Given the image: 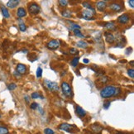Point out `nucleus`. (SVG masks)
<instances>
[{
    "mask_svg": "<svg viewBox=\"0 0 134 134\" xmlns=\"http://www.w3.org/2000/svg\"><path fill=\"white\" fill-rule=\"evenodd\" d=\"M83 62L84 63V64H88V63L90 62V61H89V59H84L83 60Z\"/></svg>",
    "mask_w": 134,
    "mask_h": 134,
    "instance_id": "40",
    "label": "nucleus"
},
{
    "mask_svg": "<svg viewBox=\"0 0 134 134\" xmlns=\"http://www.w3.org/2000/svg\"><path fill=\"white\" fill-rule=\"evenodd\" d=\"M44 132H45V134H55V132L53 131V130L51 129V128H48L44 130Z\"/></svg>",
    "mask_w": 134,
    "mask_h": 134,
    "instance_id": "31",
    "label": "nucleus"
},
{
    "mask_svg": "<svg viewBox=\"0 0 134 134\" xmlns=\"http://www.w3.org/2000/svg\"><path fill=\"white\" fill-rule=\"evenodd\" d=\"M131 51H132V48H131V47H130V48H128V51H126V54H128L129 52H131Z\"/></svg>",
    "mask_w": 134,
    "mask_h": 134,
    "instance_id": "41",
    "label": "nucleus"
},
{
    "mask_svg": "<svg viewBox=\"0 0 134 134\" xmlns=\"http://www.w3.org/2000/svg\"><path fill=\"white\" fill-rule=\"evenodd\" d=\"M131 65H133V61H131Z\"/></svg>",
    "mask_w": 134,
    "mask_h": 134,
    "instance_id": "42",
    "label": "nucleus"
},
{
    "mask_svg": "<svg viewBox=\"0 0 134 134\" xmlns=\"http://www.w3.org/2000/svg\"><path fill=\"white\" fill-rule=\"evenodd\" d=\"M83 6L84 7V8H86L87 10H90L91 12H92L94 14L95 13V10L94 9V8H92V6H91L89 3H87V2H84L83 3Z\"/></svg>",
    "mask_w": 134,
    "mask_h": 134,
    "instance_id": "19",
    "label": "nucleus"
},
{
    "mask_svg": "<svg viewBox=\"0 0 134 134\" xmlns=\"http://www.w3.org/2000/svg\"><path fill=\"white\" fill-rule=\"evenodd\" d=\"M104 27L107 28V29L108 30H113V31H114L116 30V26H115V24L114 23H107L106 24L104 25Z\"/></svg>",
    "mask_w": 134,
    "mask_h": 134,
    "instance_id": "18",
    "label": "nucleus"
},
{
    "mask_svg": "<svg viewBox=\"0 0 134 134\" xmlns=\"http://www.w3.org/2000/svg\"><path fill=\"white\" fill-rule=\"evenodd\" d=\"M38 107H39V105H38L37 103H32L31 104V108L33 109V110H34V109H37Z\"/></svg>",
    "mask_w": 134,
    "mask_h": 134,
    "instance_id": "34",
    "label": "nucleus"
},
{
    "mask_svg": "<svg viewBox=\"0 0 134 134\" xmlns=\"http://www.w3.org/2000/svg\"><path fill=\"white\" fill-rule=\"evenodd\" d=\"M75 113H76V114L78 115L79 117H80V118L84 117V116H85V114H86L85 111H84V109L81 108L80 106H76L75 107Z\"/></svg>",
    "mask_w": 134,
    "mask_h": 134,
    "instance_id": "13",
    "label": "nucleus"
},
{
    "mask_svg": "<svg viewBox=\"0 0 134 134\" xmlns=\"http://www.w3.org/2000/svg\"><path fill=\"white\" fill-rule=\"evenodd\" d=\"M116 87L113 85H108L106 87H104L103 90L100 91V95L102 98H111L114 95Z\"/></svg>",
    "mask_w": 134,
    "mask_h": 134,
    "instance_id": "1",
    "label": "nucleus"
},
{
    "mask_svg": "<svg viewBox=\"0 0 134 134\" xmlns=\"http://www.w3.org/2000/svg\"><path fill=\"white\" fill-rule=\"evenodd\" d=\"M77 47H80V48H87L88 44H87V42L84 41H79L77 42Z\"/></svg>",
    "mask_w": 134,
    "mask_h": 134,
    "instance_id": "20",
    "label": "nucleus"
},
{
    "mask_svg": "<svg viewBox=\"0 0 134 134\" xmlns=\"http://www.w3.org/2000/svg\"><path fill=\"white\" fill-rule=\"evenodd\" d=\"M61 89H62L63 93H64V94L65 95L66 97L71 98L73 96L71 88H70V86L66 82H62V84H61Z\"/></svg>",
    "mask_w": 134,
    "mask_h": 134,
    "instance_id": "3",
    "label": "nucleus"
},
{
    "mask_svg": "<svg viewBox=\"0 0 134 134\" xmlns=\"http://www.w3.org/2000/svg\"><path fill=\"white\" fill-rule=\"evenodd\" d=\"M8 89L9 90H14L15 89H17V84H13V83L9 84L8 85Z\"/></svg>",
    "mask_w": 134,
    "mask_h": 134,
    "instance_id": "27",
    "label": "nucleus"
},
{
    "mask_svg": "<svg viewBox=\"0 0 134 134\" xmlns=\"http://www.w3.org/2000/svg\"><path fill=\"white\" fill-rule=\"evenodd\" d=\"M59 129L61 130V131H65V132H71V133H74L75 132V128H74V126L72 125H70L68 123H62L59 126Z\"/></svg>",
    "mask_w": 134,
    "mask_h": 134,
    "instance_id": "5",
    "label": "nucleus"
},
{
    "mask_svg": "<svg viewBox=\"0 0 134 134\" xmlns=\"http://www.w3.org/2000/svg\"><path fill=\"white\" fill-rule=\"evenodd\" d=\"M121 93V90L119 89V88H116V90H115V92H114V96H117V95H118L119 94Z\"/></svg>",
    "mask_w": 134,
    "mask_h": 134,
    "instance_id": "37",
    "label": "nucleus"
},
{
    "mask_svg": "<svg viewBox=\"0 0 134 134\" xmlns=\"http://www.w3.org/2000/svg\"><path fill=\"white\" fill-rule=\"evenodd\" d=\"M45 86L50 91H51V92H55V91H58L59 90L57 83L48 80H45Z\"/></svg>",
    "mask_w": 134,
    "mask_h": 134,
    "instance_id": "2",
    "label": "nucleus"
},
{
    "mask_svg": "<svg viewBox=\"0 0 134 134\" xmlns=\"http://www.w3.org/2000/svg\"><path fill=\"white\" fill-rule=\"evenodd\" d=\"M70 63H71V65L72 66L76 67L77 65H78V64H79V57H75V58L72 60Z\"/></svg>",
    "mask_w": 134,
    "mask_h": 134,
    "instance_id": "22",
    "label": "nucleus"
},
{
    "mask_svg": "<svg viewBox=\"0 0 134 134\" xmlns=\"http://www.w3.org/2000/svg\"><path fill=\"white\" fill-rule=\"evenodd\" d=\"M96 6H97V9L98 11H104V9L106 8L107 7V3L106 1H98L96 3Z\"/></svg>",
    "mask_w": 134,
    "mask_h": 134,
    "instance_id": "9",
    "label": "nucleus"
},
{
    "mask_svg": "<svg viewBox=\"0 0 134 134\" xmlns=\"http://www.w3.org/2000/svg\"><path fill=\"white\" fill-rule=\"evenodd\" d=\"M117 134H122V133H117Z\"/></svg>",
    "mask_w": 134,
    "mask_h": 134,
    "instance_id": "43",
    "label": "nucleus"
},
{
    "mask_svg": "<svg viewBox=\"0 0 134 134\" xmlns=\"http://www.w3.org/2000/svg\"><path fill=\"white\" fill-rule=\"evenodd\" d=\"M20 1L18 0H10L8 3H7V6L9 8H15L16 7L18 6Z\"/></svg>",
    "mask_w": 134,
    "mask_h": 134,
    "instance_id": "12",
    "label": "nucleus"
},
{
    "mask_svg": "<svg viewBox=\"0 0 134 134\" xmlns=\"http://www.w3.org/2000/svg\"><path fill=\"white\" fill-rule=\"evenodd\" d=\"M13 75H14V77H15V78H17V79H19V78H21V77H22V75H21L18 72H17V71H14L13 72Z\"/></svg>",
    "mask_w": 134,
    "mask_h": 134,
    "instance_id": "36",
    "label": "nucleus"
},
{
    "mask_svg": "<svg viewBox=\"0 0 134 134\" xmlns=\"http://www.w3.org/2000/svg\"><path fill=\"white\" fill-rule=\"evenodd\" d=\"M128 75L131 77L132 79L134 78V70L133 69H129L128 70Z\"/></svg>",
    "mask_w": 134,
    "mask_h": 134,
    "instance_id": "32",
    "label": "nucleus"
},
{
    "mask_svg": "<svg viewBox=\"0 0 134 134\" xmlns=\"http://www.w3.org/2000/svg\"><path fill=\"white\" fill-rule=\"evenodd\" d=\"M62 15H63V17H71V13H70V11L65 10V11H64L62 13Z\"/></svg>",
    "mask_w": 134,
    "mask_h": 134,
    "instance_id": "30",
    "label": "nucleus"
},
{
    "mask_svg": "<svg viewBox=\"0 0 134 134\" xmlns=\"http://www.w3.org/2000/svg\"><path fill=\"white\" fill-rule=\"evenodd\" d=\"M129 19H130L129 15L125 13V14H122V15H121V16H119L118 18V23H120L122 24H125V23H128L129 22Z\"/></svg>",
    "mask_w": 134,
    "mask_h": 134,
    "instance_id": "8",
    "label": "nucleus"
},
{
    "mask_svg": "<svg viewBox=\"0 0 134 134\" xmlns=\"http://www.w3.org/2000/svg\"><path fill=\"white\" fill-rule=\"evenodd\" d=\"M28 10H29V13L33 14V15H37L40 13L41 11V8L39 5H37V3H32L28 6Z\"/></svg>",
    "mask_w": 134,
    "mask_h": 134,
    "instance_id": "4",
    "label": "nucleus"
},
{
    "mask_svg": "<svg viewBox=\"0 0 134 134\" xmlns=\"http://www.w3.org/2000/svg\"><path fill=\"white\" fill-rule=\"evenodd\" d=\"M1 12H2L3 16L5 18H8L10 17V13L8 12V10L4 6H1Z\"/></svg>",
    "mask_w": 134,
    "mask_h": 134,
    "instance_id": "17",
    "label": "nucleus"
},
{
    "mask_svg": "<svg viewBox=\"0 0 134 134\" xmlns=\"http://www.w3.org/2000/svg\"><path fill=\"white\" fill-rule=\"evenodd\" d=\"M74 31V34L75 35V36H77V37H84V35L81 33V31H80V30H79V29H75V30H74L73 31Z\"/></svg>",
    "mask_w": 134,
    "mask_h": 134,
    "instance_id": "24",
    "label": "nucleus"
},
{
    "mask_svg": "<svg viewBox=\"0 0 134 134\" xmlns=\"http://www.w3.org/2000/svg\"><path fill=\"white\" fill-rule=\"evenodd\" d=\"M90 128L95 133H100L102 130H103V127H101L100 125L97 124V123H94V124L91 125Z\"/></svg>",
    "mask_w": 134,
    "mask_h": 134,
    "instance_id": "14",
    "label": "nucleus"
},
{
    "mask_svg": "<svg viewBox=\"0 0 134 134\" xmlns=\"http://www.w3.org/2000/svg\"><path fill=\"white\" fill-rule=\"evenodd\" d=\"M9 131L6 127L0 126V134H8Z\"/></svg>",
    "mask_w": 134,
    "mask_h": 134,
    "instance_id": "21",
    "label": "nucleus"
},
{
    "mask_svg": "<svg viewBox=\"0 0 134 134\" xmlns=\"http://www.w3.org/2000/svg\"><path fill=\"white\" fill-rule=\"evenodd\" d=\"M17 15L19 18H22V17H24L27 15V12L26 10L24 9L23 8H19L18 10H17Z\"/></svg>",
    "mask_w": 134,
    "mask_h": 134,
    "instance_id": "16",
    "label": "nucleus"
},
{
    "mask_svg": "<svg viewBox=\"0 0 134 134\" xmlns=\"http://www.w3.org/2000/svg\"><path fill=\"white\" fill-rule=\"evenodd\" d=\"M24 98L26 99L27 103H29V97H28V95H25V96H24Z\"/></svg>",
    "mask_w": 134,
    "mask_h": 134,
    "instance_id": "39",
    "label": "nucleus"
},
{
    "mask_svg": "<svg viewBox=\"0 0 134 134\" xmlns=\"http://www.w3.org/2000/svg\"><path fill=\"white\" fill-rule=\"evenodd\" d=\"M0 118H1V115H0Z\"/></svg>",
    "mask_w": 134,
    "mask_h": 134,
    "instance_id": "44",
    "label": "nucleus"
},
{
    "mask_svg": "<svg viewBox=\"0 0 134 134\" xmlns=\"http://www.w3.org/2000/svg\"><path fill=\"white\" fill-rule=\"evenodd\" d=\"M31 98H34V99H37V98H43V97L37 92H34V93L31 94Z\"/></svg>",
    "mask_w": 134,
    "mask_h": 134,
    "instance_id": "23",
    "label": "nucleus"
},
{
    "mask_svg": "<svg viewBox=\"0 0 134 134\" xmlns=\"http://www.w3.org/2000/svg\"><path fill=\"white\" fill-rule=\"evenodd\" d=\"M105 40L108 42V43H113L114 41V35L110 32H105Z\"/></svg>",
    "mask_w": 134,
    "mask_h": 134,
    "instance_id": "15",
    "label": "nucleus"
},
{
    "mask_svg": "<svg viewBox=\"0 0 134 134\" xmlns=\"http://www.w3.org/2000/svg\"><path fill=\"white\" fill-rule=\"evenodd\" d=\"M93 15H94V13L91 12L90 10H84L82 13V17L85 20H94Z\"/></svg>",
    "mask_w": 134,
    "mask_h": 134,
    "instance_id": "7",
    "label": "nucleus"
},
{
    "mask_svg": "<svg viewBox=\"0 0 134 134\" xmlns=\"http://www.w3.org/2000/svg\"><path fill=\"white\" fill-rule=\"evenodd\" d=\"M61 46V43L58 40H51L49 42H47V47L49 49V50H57V49L60 47Z\"/></svg>",
    "mask_w": 134,
    "mask_h": 134,
    "instance_id": "6",
    "label": "nucleus"
},
{
    "mask_svg": "<svg viewBox=\"0 0 134 134\" xmlns=\"http://www.w3.org/2000/svg\"><path fill=\"white\" fill-rule=\"evenodd\" d=\"M19 29H20L21 31H25L27 30V27H26V25H25L24 23H21L19 24Z\"/></svg>",
    "mask_w": 134,
    "mask_h": 134,
    "instance_id": "29",
    "label": "nucleus"
},
{
    "mask_svg": "<svg viewBox=\"0 0 134 134\" xmlns=\"http://www.w3.org/2000/svg\"><path fill=\"white\" fill-rule=\"evenodd\" d=\"M110 104H111L110 101H106V102H105V103L104 104V108L105 109H108L109 107H110Z\"/></svg>",
    "mask_w": 134,
    "mask_h": 134,
    "instance_id": "33",
    "label": "nucleus"
},
{
    "mask_svg": "<svg viewBox=\"0 0 134 134\" xmlns=\"http://www.w3.org/2000/svg\"><path fill=\"white\" fill-rule=\"evenodd\" d=\"M42 75V69L41 67H38L37 70V78H41Z\"/></svg>",
    "mask_w": 134,
    "mask_h": 134,
    "instance_id": "28",
    "label": "nucleus"
},
{
    "mask_svg": "<svg viewBox=\"0 0 134 134\" xmlns=\"http://www.w3.org/2000/svg\"><path fill=\"white\" fill-rule=\"evenodd\" d=\"M70 54H78V51H77V49H75V48H70Z\"/></svg>",
    "mask_w": 134,
    "mask_h": 134,
    "instance_id": "35",
    "label": "nucleus"
},
{
    "mask_svg": "<svg viewBox=\"0 0 134 134\" xmlns=\"http://www.w3.org/2000/svg\"><path fill=\"white\" fill-rule=\"evenodd\" d=\"M16 71L18 72L20 75H23L27 72V67L23 64H18L16 67Z\"/></svg>",
    "mask_w": 134,
    "mask_h": 134,
    "instance_id": "10",
    "label": "nucleus"
},
{
    "mask_svg": "<svg viewBox=\"0 0 134 134\" xmlns=\"http://www.w3.org/2000/svg\"><path fill=\"white\" fill-rule=\"evenodd\" d=\"M58 3H59L60 6L63 7V8H64V7H66L67 5H68V1H67V0H59Z\"/></svg>",
    "mask_w": 134,
    "mask_h": 134,
    "instance_id": "25",
    "label": "nucleus"
},
{
    "mask_svg": "<svg viewBox=\"0 0 134 134\" xmlns=\"http://www.w3.org/2000/svg\"><path fill=\"white\" fill-rule=\"evenodd\" d=\"M110 8L114 12H121L122 10V7L121 4L117 3H113L112 4L110 5Z\"/></svg>",
    "mask_w": 134,
    "mask_h": 134,
    "instance_id": "11",
    "label": "nucleus"
},
{
    "mask_svg": "<svg viewBox=\"0 0 134 134\" xmlns=\"http://www.w3.org/2000/svg\"><path fill=\"white\" fill-rule=\"evenodd\" d=\"M128 3H129V5L131 6V8H134V1L133 0H130V1H128Z\"/></svg>",
    "mask_w": 134,
    "mask_h": 134,
    "instance_id": "38",
    "label": "nucleus"
},
{
    "mask_svg": "<svg viewBox=\"0 0 134 134\" xmlns=\"http://www.w3.org/2000/svg\"><path fill=\"white\" fill-rule=\"evenodd\" d=\"M70 28H71V30H75V29H79L80 30V26H79L78 24H75V23H70Z\"/></svg>",
    "mask_w": 134,
    "mask_h": 134,
    "instance_id": "26",
    "label": "nucleus"
}]
</instances>
